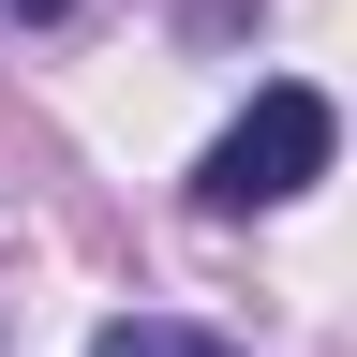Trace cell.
I'll return each instance as SVG.
<instances>
[{
  "instance_id": "1",
  "label": "cell",
  "mask_w": 357,
  "mask_h": 357,
  "mask_svg": "<svg viewBox=\"0 0 357 357\" xmlns=\"http://www.w3.org/2000/svg\"><path fill=\"white\" fill-rule=\"evenodd\" d=\"M328 149H342V119H328V89H253L238 119H223V149L194 164V208H283V194H312V178H328Z\"/></svg>"
},
{
  "instance_id": "2",
  "label": "cell",
  "mask_w": 357,
  "mask_h": 357,
  "mask_svg": "<svg viewBox=\"0 0 357 357\" xmlns=\"http://www.w3.org/2000/svg\"><path fill=\"white\" fill-rule=\"evenodd\" d=\"M89 357H238V342H208V328H178V312H119Z\"/></svg>"
},
{
  "instance_id": "3",
  "label": "cell",
  "mask_w": 357,
  "mask_h": 357,
  "mask_svg": "<svg viewBox=\"0 0 357 357\" xmlns=\"http://www.w3.org/2000/svg\"><path fill=\"white\" fill-rule=\"evenodd\" d=\"M45 15H75V0H0V30H45Z\"/></svg>"
}]
</instances>
